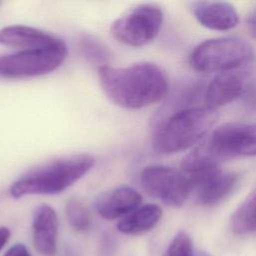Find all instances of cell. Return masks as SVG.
Wrapping results in <instances>:
<instances>
[{"label":"cell","mask_w":256,"mask_h":256,"mask_svg":"<svg viewBox=\"0 0 256 256\" xmlns=\"http://www.w3.org/2000/svg\"><path fill=\"white\" fill-rule=\"evenodd\" d=\"M100 85L115 105L139 109L162 100L168 91L164 71L151 62L135 63L127 67L110 65L98 69Z\"/></svg>","instance_id":"1"},{"label":"cell","mask_w":256,"mask_h":256,"mask_svg":"<svg viewBox=\"0 0 256 256\" xmlns=\"http://www.w3.org/2000/svg\"><path fill=\"white\" fill-rule=\"evenodd\" d=\"M88 154H77L47 161L24 173L10 187L14 198L61 193L82 178L94 165Z\"/></svg>","instance_id":"2"},{"label":"cell","mask_w":256,"mask_h":256,"mask_svg":"<svg viewBox=\"0 0 256 256\" xmlns=\"http://www.w3.org/2000/svg\"><path fill=\"white\" fill-rule=\"evenodd\" d=\"M216 119V110L206 106L181 108L158 124L153 135V148L161 154L186 150L210 130Z\"/></svg>","instance_id":"3"},{"label":"cell","mask_w":256,"mask_h":256,"mask_svg":"<svg viewBox=\"0 0 256 256\" xmlns=\"http://www.w3.org/2000/svg\"><path fill=\"white\" fill-rule=\"evenodd\" d=\"M252 57L253 50L246 41L223 37L198 44L190 55V63L200 72L221 73L250 63Z\"/></svg>","instance_id":"4"},{"label":"cell","mask_w":256,"mask_h":256,"mask_svg":"<svg viewBox=\"0 0 256 256\" xmlns=\"http://www.w3.org/2000/svg\"><path fill=\"white\" fill-rule=\"evenodd\" d=\"M67 56L64 42L58 45L0 56V77L21 79L48 74L56 70Z\"/></svg>","instance_id":"5"},{"label":"cell","mask_w":256,"mask_h":256,"mask_svg":"<svg viewBox=\"0 0 256 256\" xmlns=\"http://www.w3.org/2000/svg\"><path fill=\"white\" fill-rule=\"evenodd\" d=\"M162 21L163 14L158 6L143 4L116 19L110 31L118 42L140 47L155 39L161 29Z\"/></svg>","instance_id":"6"},{"label":"cell","mask_w":256,"mask_h":256,"mask_svg":"<svg viewBox=\"0 0 256 256\" xmlns=\"http://www.w3.org/2000/svg\"><path fill=\"white\" fill-rule=\"evenodd\" d=\"M140 184L148 195L174 207L183 205L192 193L184 174L166 166L145 167L140 173Z\"/></svg>","instance_id":"7"},{"label":"cell","mask_w":256,"mask_h":256,"mask_svg":"<svg viewBox=\"0 0 256 256\" xmlns=\"http://www.w3.org/2000/svg\"><path fill=\"white\" fill-rule=\"evenodd\" d=\"M206 143L221 160L235 156H256V123L222 124L213 131Z\"/></svg>","instance_id":"8"},{"label":"cell","mask_w":256,"mask_h":256,"mask_svg":"<svg viewBox=\"0 0 256 256\" xmlns=\"http://www.w3.org/2000/svg\"><path fill=\"white\" fill-rule=\"evenodd\" d=\"M249 64L218 73L206 88L205 106L216 110L243 95L251 79L252 69Z\"/></svg>","instance_id":"9"},{"label":"cell","mask_w":256,"mask_h":256,"mask_svg":"<svg viewBox=\"0 0 256 256\" xmlns=\"http://www.w3.org/2000/svg\"><path fill=\"white\" fill-rule=\"evenodd\" d=\"M238 180L239 176L235 172L217 167L192 182L191 190L199 204L211 206L225 199L234 190Z\"/></svg>","instance_id":"10"},{"label":"cell","mask_w":256,"mask_h":256,"mask_svg":"<svg viewBox=\"0 0 256 256\" xmlns=\"http://www.w3.org/2000/svg\"><path fill=\"white\" fill-rule=\"evenodd\" d=\"M142 197L129 186H119L99 195L95 202L98 214L106 220L123 218L137 209Z\"/></svg>","instance_id":"11"},{"label":"cell","mask_w":256,"mask_h":256,"mask_svg":"<svg viewBox=\"0 0 256 256\" xmlns=\"http://www.w3.org/2000/svg\"><path fill=\"white\" fill-rule=\"evenodd\" d=\"M58 227V217L51 206L43 204L35 209L32 222L33 243L42 256H55Z\"/></svg>","instance_id":"12"},{"label":"cell","mask_w":256,"mask_h":256,"mask_svg":"<svg viewBox=\"0 0 256 256\" xmlns=\"http://www.w3.org/2000/svg\"><path fill=\"white\" fill-rule=\"evenodd\" d=\"M63 42L54 35L25 25H10L0 30V44L21 50L52 47Z\"/></svg>","instance_id":"13"},{"label":"cell","mask_w":256,"mask_h":256,"mask_svg":"<svg viewBox=\"0 0 256 256\" xmlns=\"http://www.w3.org/2000/svg\"><path fill=\"white\" fill-rule=\"evenodd\" d=\"M192 12L202 26L211 30H230L238 23L237 11L227 2H195L192 5Z\"/></svg>","instance_id":"14"},{"label":"cell","mask_w":256,"mask_h":256,"mask_svg":"<svg viewBox=\"0 0 256 256\" xmlns=\"http://www.w3.org/2000/svg\"><path fill=\"white\" fill-rule=\"evenodd\" d=\"M162 209L156 204L140 206L133 212L123 217L117 224L121 233L138 235L151 230L161 219Z\"/></svg>","instance_id":"15"},{"label":"cell","mask_w":256,"mask_h":256,"mask_svg":"<svg viewBox=\"0 0 256 256\" xmlns=\"http://www.w3.org/2000/svg\"><path fill=\"white\" fill-rule=\"evenodd\" d=\"M231 229L241 235L256 232V188L234 211L231 217Z\"/></svg>","instance_id":"16"},{"label":"cell","mask_w":256,"mask_h":256,"mask_svg":"<svg viewBox=\"0 0 256 256\" xmlns=\"http://www.w3.org/2000/svg\"><path fill=\"white\" fill-rule=\"evenodd\" d=\"M80 49L85 58L99 68L107 66L112 59V52L101 40L91 35H83L80 38Z\"/></svg>","instance_id":"17"},{"label":"cell","mask_w":256,"mask_h":256,"mask_svg":"<svg viewBox=\"0 0 256 256\" xmlns=\"http://www.w3.org/2000/svg\"><path fill=\"white\" fill-rule=\"evenodd\" d=\"M66 216L70 226L79 232L89 229L91 217L88 208L77 199H70L66 204Z\"/></svg>","instance_id":"18"},{"label":"cell","mask_w":256,"mask_h":256,"mask_svg":"<svg viewBox=\"0 0 256 256\" xmlns=\"http://www.w3.org/2000/svg\"><path fill=\"white\" fill-rule=\"evenodd\" d=\"M165 256H210L205 252H195L190 236L180 231L170 243Z\"/></svg>","instance_id":"19"},{"label":"cell","mask_w":256,"mask_h":256,"mask_svg":"<svg viewBox=\"0 0 256 256\" xmlns=\"http://www.w3.org/2000/svg\"><path fill=\"white\" fill-rule=\"evenodd\" d=\"M4 256H32L28 249L23 244H16L12 246Z\"/></svg>","instance_id":"20"},{"label":"cell","mask_w":256,"mask_h":256,"mask_svg":"<svg viewBox=\"0 0 256 256\" xmlns=\"http://www.w3.org/2000/svg\"><path fill=\"white\" fill-rule=\"evenodd\" d=\"M247 25L251 35L256 38V8H254L247 18Z\"/></svg>","instance_id":"21"},{"label":"cell","mask_w":256,"mask_h":256,"mask_svg":"<svg viewBox=\"0 0 256 256\" xmlns=\"http://www.w3.org/2000/svg\"><path fill=\"white\" fill-rule=\"evenodd\" d=\"M10 237V230L7 227H0V250L5 246Z\"/></svg>","instance_id":"22"},{"label":"cell","mask_w":256,"mask_h":256,"mask_svg":"<svg viewBox=\"0 0 256 256\" xmlns=\"http://www.w3.org/2000/svg\"><path fill=\"white\" fill-rule=\"evenodd\" d=\"M247 105L249 106L250 109L256 110V88L251 92L247 99Z\"/></svg>","instance_id":"23"}]
</instances>
